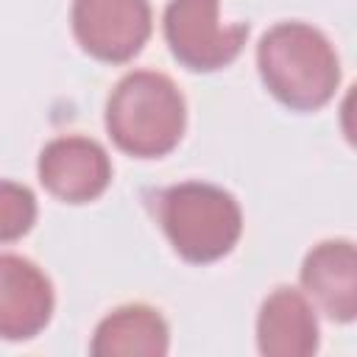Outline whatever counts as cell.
<instances>
[{
  "mask_svg": "<svg viewBox=\"0 0 357 357\" xmlns=\"http://www.w3.org/2000/svg\"><path fill=\"white\" fill-rule=\"evenodd\" d=\"M301 284L307 296L337 324L357 315V251L351 240H324L304 257Z\"/></svg>",
  "mask_w": 357,
  "mask_h": 357,
  "instance_id": "8",
  "label": "cell"
},
{
  "mask_svg": "<svg viewBox=\"0 0 357 357\" xmlns=\"http://www.w3.org/2000/svg\"><path fill=\"white\" fill-rule=\"evenodd\" d=\"M318 318L296 287H276L257 315V346L265 357H310L318 351Z\"/></svg>",
  "mask_w": 357,
  "mask_h": 357,
  "instance_id": "9",
  "label": "cell"
},
{
  "mask_svg": "<svg viewBox=\"0 0 357 357\" xmlns=\"http://www.w3.org/2000/svg\"><path fill=\"white\" fill-rule=\"evenodd\" d=\"M159 223L173 251L195 265L226 257L243 234V212L231 192L206 181H181L159 195Z\"/></svg>",
  "mask_w": 357,
  "mask_h": 357,
  "instance_id": "3",
  "label": "cell"
},
{
  "mask_svg": "<svg viewBox=\"0 0 357 357\" xmlns=\"http://www.w3.org/2000/svg\"><path fill=\"white\" fill-rule=\"evenodd\" d=\"M42 187L67 204H89L106 192L112 181V159L106 148L89 137H56L39 153Z\"/></svg>",
  "mask_w": 357,
  "mask_h": 357,
  "instance_id": "6",
  "label": "cell"
},
{
  "mask_svg": "<svg viewBox=\"0 0 357 357\" xmlns=\"http://www.w3.org/2000/svg\"><path fill=\"white\" fill-rule=\"evenodd\" d=\"M70 22L84 53L123 64L145 47L153 14L148 0H73Z\"/></svg>",
  "mask_w": 357,
  "mask_h": 357,
  "instance_id": "5",
  "label": "cell"
},
{
  "mask_svg": "<svg viewBox=\"0 0 357 357\" xmlns=\"http://www.w3.org/2000/svg\"><path fill=\"white\" fill-rule=\"evenodd\" d=\"M36 223V198L25 184L0 178V243L25 237Z\"/></svg>",
  "mask_w": 357,
  "mask_h": 357,
  "instance_id": "11",
  "label": "cell"
},
{
  "mask_svg": "<svg viewBox=\"0 0 357 357\" xmlns=\"http://www.w3.org/2000/svg\"><path fill=\"white\" fill-rule=\"evenodd\" d=\"M53 284L39 265L0 254V340H31L53 315Z\"/></svg>",
  "mask_w": 357,
  "mask_h": 357,
  "instance_id": "7",
  "label": "cell"
},
{
  "mask_svg": "<svg viewBox=\"0 0 357 357\" xmlns=\"http://www.w3.org/2000/svg\"><path fill=\"white\" fill-rule=\"evenodd\" d=\"M220 0H170L165 8V39L178 64L192 73H215L229 67L245 39L248 25L218 20Z\"/></svg>",
  "mask_w": 357,
  "mask_h": 357,
  "instance_id": "4",
  "label": "cell"
},
{
  "mask_svg": "<svg viewBox=\"0 0 357 357\" xmlns=\"http://www.w3.org/2000/svg\"><path fill=\"white\" fill-rule=\"evenodd\" d=\"M167 349V321L148 304H126L109 312L89 346L95 357H162Z\"/></svg>",
  "mask_w": 357,
  "mask_h": 357,
  "instance_id": "10",
  "label": "cell"
},
{
  "mask_svg": "<svg viewBox=\"0 0 357 357\" xmlns=\"http://www.w3.org/2000/svg\"><path fill=\"white\" fill-rule=\"evenodd\" d=\"M187 126V103L173 78L153 70L123 75L106 100V131L112 142L137 159L170 153Z\"/></svg>",
  "mask_w": 357,
  "mask_h": 357,
  "instance_id": "2",
  "label": "cell"
},
{
  "mask_svg": "<svg viewBox=\"0 0 357 357\" xmlns=\"http://www.w3.org/2000/svg\"><path fill=\"white\" fill-rule=\"evenodd\" d=\"M265 89L293 112L326 106L340 84V59L332 42L307 22H279L257 45Z\"/></svg>",
  "mask_w": 357,
  "mask_h": 357,
  "instance_id": "1",
  "label": "cell"
}]
</instances>
